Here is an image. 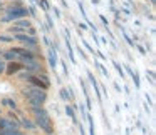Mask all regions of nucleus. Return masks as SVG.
I'll list each match as a JSON object with an SVG mask.
<instances>
[{"label":"nucleus","mask_w":156,"mask_h":135,"mask_svg":"<svg viewBox=\"0 0 156 135\" xmlns=\"http://www.w3.org/2000/svg\"><path fill=\"white\" fill-rule=\"evenodd\" d=\"M116 70L119 72V75H121V78H124V74H122V68H121V65H119V64H116Z\"/></svg>","instance_id":"obj_19"},{"label":"nucleus","mask_w":156,"mask_h":135,"mask_svg":"<svg viewBox=\"0 0 156 135\" xmlns=\"http://www.w3.org/2000/svg\"><path fill=\"white\" fill-rule=\"evenodd\" d=\"M22 70H27L29 74H39L42 72V65L37 58H32V60H22Z\"/></svg>","instance_id":"obj_6"},{"label":"nucleus","mask_w":156,"mask_h":135,"mask_svg":"<svg viewBox=\"0 0 156 135\" xmlns=\"http://www.w3.org/2000/svg\"><path fill=\"white\" fill-rule=\"evenodd\" d=\"M14 38H15V42H17L19 45H22V47L29 48V50H32V52H35L39 48L37 35H29L27 32H25V34H15Z\"/></svg>","instance_id":"obj_4"},{"label":"nucleus","mask_w":156,"mask_h":135,"mask_svg":"<svg viewBox=\"0 0 156 135\" xmlns=\"http://www.w3.org/2000/svg\"><path fill=\"white\" fill-rule=\"evenodd\" d=\"M149 2H151V4H154V2H156V0H149Z\"/></svg>","instance_id":"obj_22"},{"label":"nucleus","mask_w":156,"mask_h":135,"mask_svg":"<svg viewBox=\"0 0 156 135\" xmlns=\"http://www.w3.org/2000/svg\"><path fill=\"white\" fill-rule=\"evenodd\" d=\"M66 114L71 117L72 122H77V118H76V112H74V108H72V105H66Z\"/></svg>","instance_id":"obj_14"},{"label":"nucleus","mask_w":156,"mask_h":135,"mask_svg":"<svg viewBox=\"0 0 156 135\" xmlns=\"http://www.w3.org/2000/svg\"><path fill=\"white\" fill-rule=\"evenodd\" d=\"M19 72H22V62L20 60H12V62H7V64H5V72L4 74H7L9 77H14V75H17Z\"/></svg>","instance_id":"obj_7"},{"label":"nucleus","mask_w":156,"mask_h":135,"mask_svg":"<svg viewBox=\"0 0 156 135\" xmlns=\"http://www.w3.org/2000/svg\"><path fill=\"white\" fill-rule=\"evenodd\" d=\"M7 135H27V133H24V132H22L20 128H19V130H12V132H9Z\"/></svg>","instance_id":"obj_17"},{"label":"nucleus","mask_w":156,"mask_h":135,"mask_svg":"<svg viewBox=\"0 0 156 135\" xmlns=\"http://www.w3.org/2000/svg\"><path fill=\"white\" fill-rule=\"evenodd\" d=\"M61 97L64 98L66 102H67V100H72V98H74V97L71 95V90H67V88H62V90H61Z\"/></svg>","instance_id":"obj_15"},{"label":"nucleus","mask_w":156,"mask_h":135,"mask_svg":"<svg viewBox=\"0 0 156 135\" xmlns=\"http://www.w3.org/2000/svg\"><path fill=\"white\" fill-rule=\"evenodd\" d=\"M14 42H15V38L12 34H9V35L0 34V44H14Z\"/></svg>","instance_id":"obj_11"},{"label":"nucleus","mask_w":156,"mask_h":135,"mask_svg":"<svg viewBox=\"0 0 156 135\" xmlns=\"http://www.w3.org/2000/svg\"><path fill=\"white\" fill-rule=\"evenodd\" d=\"M19 7H24L22 0H12V2H9L4 8H19Z\"/></svg>","instance_id":"obj_13"},{"label":"nucleus","mask_w":156,"mask_h":135,"mask_svg":"<svg viewBox=\"0 0 156 135\" xmlns=\"http://www.w3.org/2000/svg\"><path fill=\"white\" fill-rule=\"evenodd\" d=\"M4 7H5V4H4V2H2V0H0V14L4 12Z\"/></svg>","instance_id":"obj_20"},{"label":"nucleus","mask_w":156,"mask_h":135,"mask_svg":"<svg viewBox=\"0 0 156 135\" xmlns=\"http://www.w3.org/2000/svg\"><path fill=\"white\" fill-rule=\"evenodd\" d=\"M49 62H51V68L55 70V64H57V55H55V50L52 48L51 50V55H49Z\"/></svg>","instance_id":"obj_12"},{"label":"nucleus","mask_w":156,"mask_h":135,"mask_svg":"<svg viewBox=\"0 0 156 135\" xmlns=\"http://www.w3.org/2000/svg\"><path fill=\"white\" fill-rule=\"evenodd\" d=\"M4 72H5V60L4 58H0V75L4 74Z\"/></svg>","instance_id":"obj_18"},{"label":"nucleus","mask_w":156,"mask_h":135,"mask_svg":"<svg viewBox=\"0 0 156 135\" xmlns=\"http://www.w3.org/2000/svg\"><path fill=\"white\" fill-rule=\"evenodd\" d=\"M2 52H4V50H2V48H0V58H2Z\"/></svg>","instance_id":"obj_21"},{"label":"nucleus","mask_w":156,"mask_h":135,"mask_svg":"<svg viewBox=\"0 0 156 135\" xmlns=\"http://www.w3.org/2000/svg\"><path fill=\"white\" fill-rule=\"evenodd\" d=\"M2 58H4V60H7V62H12V60H19V58H17V55H15L14 52L10 50V48H9L7 52H2Z\"/></svg>","instance_id":"obj_9"},{"label":"nucleus","mask_w":156,"mask_h":135,"mask_svg":"<svg viewBox=\"0 0 156 135\" xmlns=\"http://www.w3.org/2000/svg\"><path fill=\"white\" fill-rule=\"evenodd\" d=\"M22 95H24L25 102H27L29 108L32 107H44L45 102H47V90H42L39 87H34V85H29L22 88Z\"/></svg>","instance_id":"obj_2"},{"label":"nucleus","mask_w":156,"mask_h":135,"mask_svg":"<svg viewBox=\"0 0 156 135\" xmlns=\"http://www.w3.org/2000/svg\"><path fill=\"white\" fill-rule=\"evenodd\" d=\"M29 110L34 114V122L37 125V128H41L45 135H55V128H54V122L52 117L49 115V112L44 107H32Z\"/></svg>","instance_id":"obj_1"},{"label":"nucleus","mask_w":156,"mask_h":135,"mask_svg":"<svg viewBox=\"0 0 156 135\" xmlns=\"http://www.w3.org/2000/svg\"><path fill=\"white\" fill-rule=\"evenodd\" d=\"M19 123H20V127L27 128L29 132H34L35 128H37V125H35V122H34V120H30V118H27V117H22L20 120H19Z\"/></svg>","instance_id":"obj_8"},{"label":"nucleus","mask_w":156,"mask_h":135,"mask_svg":"<svg viewBox=\"0 0 156 135\" xmlns=\"http://www.w3.org/2000/svg\"><path fill=\"white\" fill-rule=\"evenodd\" d=\"M25 17H29L27 7L4 8V12H2V17H0V22H2V24H12L14 20H19V18H25Z\"/></svg>","instance_id":"obj_3"},{"label":"nucleus","mask_w":156,"mask_h":135,"mask_svg":"<svg viewBox=\"0 0 156 135\" xmlns=\"http://www.w3.org/2000/svg\"><path fill=\"white\" fill-rule=\"evenodd\" d=\"M10 50L14 52L15 55H17L19 60H32V58H37V55H35V52L29 50V48L22 47V45H15V47H10Z\"/></svg>","instance_id":"obj_5"},{"label":"nucleus","mask_w":156,"mask_h":135,"mask_svg":"<svg viewBox=\"0 0 156 135\" xmlns=\"http://www.w3.org/2000/svg\"><path fill=\"white\" fill-rule=\"evenodd\" d=\"M35 2H37L39 5H41L44 12H49V4H47V0H35Z\"/></svg>","instance_id":"obj_16"},{"label":"nucleus","mask_w":156,"mask_h":135,"mask_svg":"<svg viewBox=\"0 0 156 135\" xmlns=\"http://www.w3.org/2000/svg\"><path fill=\"white\" fill-rule=\"evenodd\" d=\"M2 105L9 107L10 110H17V104H15V100H12V98H9V97L2 98Z\"/></svg>","instance_id":"obj_10"}]
</instances>
